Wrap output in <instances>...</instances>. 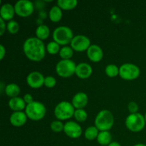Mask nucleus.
<instances>
[{
  "mask_svg": "<svg viewBox=\"0 0 146 146\" xmlns=\"http://www.w3.org/2000/svg\"><path fill=\"white\" fill-rule=\"evenodd\" d=\"M36 37L41 41L46 39L50 35V29L46 24H40L36 29Z\"/></svg>",
  "mask_w": 146,
  "mask_h": 146,
  "instance_id": "20",
  "label": "nucleus"
},
{
  "mask_svg": "<svg viewBox=\"0 0 146 146\" xmlns=\"http://www.w3.org/2000/svg\"><path fill=\"white\" fill-rule=\"evenodd\" d=\"M27 118L25 111H15L10 115L9 121L13 126L21 127L27 123Z\"/></svg>",
  "mask_w": 146,
  "mask_h": 146,
  "instance_id": "14",
  "label": "nucleus"
},
{
  "mask_svg": "<svg viewBox=\"0 0 146 146\" xmlns=\"http://www.w3.org/2000/svg\"><path fill=\"white\" fill-rule=\"evenodd\" d=\"M133 146H146V145L143 143H138V144H135V145Z\"/></svg>",
  "mask_w": 146,
  "mask_h": 146,
  "instance_id": "37",
  "label": "nucleus"
},
{
  "mask_svg": "<svg viewBox=\"0 0 146 146\" xmlns=\"http://www.w3.org/2000/svg\"><path fill=\"white\" fill-rule=\"evenodd\" d=\"M88 58L93 62H99L104 57V51L100 46L91 44L86 51Z\"/></svg>",
  "mask_w": 146,
  "mask_h": 146,
  "instance_id": "13",
  "label": "nucleus"
},
{
  "mask_svg": "<svg viewBox=\"0 0 146 146\" xmlns=\"http://www.w3.org/2000/svg\"><path fill=\"white\" fill-rule=\"evenodd\" d=\"M23 98H24V101H25V103L27 104H27H31V103L34 102V101L33 96L30 94H26L24 96V97H23Z\"/></svg>",
  "mask_w": 146,
  "mask_h": 146,
  "instance_id": "34",
  "label": "nucleus"
},
{
  "mask_svg": "<svg viewBox=\"0 0 146 146\" xmlns=\"http://www.w3.org/2000/svg\"><path fill=\"white\" fill-rule=\"evenodd\" d=\"M20 91H21V89H20L19 86L15 83H11V84H7L4 88L6 95L10 97V98L18 96Z\"/></svg>",
  "mask_w": 146,
  "mask_h": 146,
  "instance_id": "21",
  "label": "nucleus"
},
{
  "mask_svg": "<svg viewBox=\"0 0 146 146\" xmlns=\"http://www.w3.org/2000/svg\"><path fill=\"white\" fill-rule=\"evenodd\" d=\"M53 39L59 45L67 46L71 44L74 37V32L70 27L67 26H59L55 28L53 31Z\"/></svg>",
  "mask_w": 146,
  "mask_h": 146,
  "instance_id": "3",
  "label": "nucleus"
},
{
  "mask_svg": "<svg viewBox=\"0 0 146 146\" xmlns=\"http://www.w3.org/2000/svg\"><path fill=\"white\" fill-rule=\"evenodd\" d=\"M64 132L69 138L76 139L82 135L83 131L78 123L74 121H68L64 123Z\"/></svg>",
  "mask_w": 146,
  "mask_h": 146,
  "instance_id": "11",
  "label": "nucleus"
},
{
  "mask_svg": "<svg viewBox=\"0 0 146 146\" xmlns=\"http://www.w3.org/2000/svg\"><path fill=\"white\" fill-rule=\"evenodd\" d=\"M74 50L71 46H64L61 48L59 51V56L61 59H71L74 55Z\"/></svg>",
  "mask_w": 146,
  "mask_h": 146,
  "instance_id": "25",
  "label": "nucleus"
},
{
  "mask_svg": "<svg viewBox=\"0 0 146 146\" xmlns=\"http://www.w3.org/2000/svg\"><path fill=\"white\" fill-rule=\"evenodd\" d=\"M93 73V68L89 64L81 62L77 64L75 74L80 78L86 79L89 78Z\"/></svg>",
  "mask_w": 146,
  "mask_h": 146,
  "instance_id": "15",
  "label": "nucleus"
},
{
  "mask_svg": "<svg viewBox=\"0 0 146 146\" xmlns=\"http://www.w3.org/2000/svg\"><path fill=\"white\" fill-rule=\"evenodd\" d=\"M141 74L140 68L133 63H125L119 67V76L124 80L132 81L138 78Z\"/></svg>",
  "mask_w": 146,
  "mask_h": 146,
  "instance_id": "8",
  "label": "nucleus"
},
{
  "mask_svg": "<svg viewBox=\"0 0 146 146\" xmlns=\"http://www.w3.org/2000/svg\"><path fill=\"white\" fill-rule=\"evenodd\" d=\"M16 14L21 17H27L34 11V3L30 0H19L14 4Z\"/></svg>",
  "mask_w": 146,
  "mask_h": 146,
  "instance_id": "9",
  "label": "nucleus"
},
{
  "mask_svg": "<svg viewBox=\"0 0 146 146\" xmlns=\"http://www.w3.org/2000/svg\"><path fill=\"white\" fill-rule=\"evenodd\" d=\"M23 51L27 58L33 61H40L45 57L46 48L44 41L37 37H29L23 44Z\"/></svg>",
  "mask_w": 146,
  "mask_h": 146,
  "instance_id": "1",
  "label": "nucleus"
},
{
  "mask_svg": "<svg viewBox=\"0 0 146 146\" xmlns=\"http://www.w3.org/2000/svg\"><path fill=\"white\" fill-rule=\"evenodd\" d=\"M97 141L101 145H108L112 142V135L109 131H99Z\"/></svg>",
  "mask_w": 146,
  "mask_h": 146,
  "instance_id": "22",
  "label": "nucleus"
},
{
  "mask_svg": "<svg viewBox=\"0 0 146 146\" xmlns=\"http://www.w3.org/2000/svg\"><path fill=\"white\" fill-rule=\"evenodd\" d=\"M63 11L62 9L58 6H53L48 11L49 19L53 22H58L62 19Z\"/></svg>",
  "mask_w": 146,
  "mask_h": 146,
  "instance_id": "19",
  "label": "nucleus"
},
{
  "mask_svg": "<svg viewBox=\"0 0 146 146\" xmlns=\"http://www.w3.org/2000/svg\"><path fill=\"white\" fill-rule=\"evenodd\" d=\"M88 102V97L87 94L84 92L76 93L73 96L71 100V104L74 106L75 109H82L86 106Z\"/></svg>",
  "mask_w": 146,
  "mask_h": 146,
  "instance_id": "16",
  "label": "nucleus"
},
{
  "mask_svg": "<svg viewBox=\"0 0 146 146\" xmlns=\"http://www.w3.org/2000/svg\"><path fill=\"white\" fill-rule=\"evenodd\" d=\"M6 29H7V24H6L5 21L0 18V35L2 36L5 32Z\"/></svg>",
  "mask_w": 146,
  "mask_h": 146,
  "instance_id": "33",
  "label": "nucleus"
},
{
  "mask_svg": "<svg viewBox=\"0 0 146 146\" xmlns=\"http://www.w3.org/2000/svg\"><path fill=\"white\" fill-rule=\"evenodd\" d=\"M98 133H99V130L95 125H92V126L88 127L86 129L84 132V136L88 141H93L97 138Z\"/></svg>",
  "mask_w": 146,
  "mask_h": 146,
  "instance_id": "24",
  "label": "nucleus"
},
{
  "mask_svg": "<svg viewBox=\"0 0 146 146\" xmlns=\"http://www.w3.org/2000/svg\"><path fill=\"white\" fill-rule=\"evenodd\" d=\"M75 110L71 102L63 101L58 103L54 108V115L57 120L65 121L74 116Z\"/></svg>",
  "mask_w": 146,
  "mask_h": 146,
  "instance_id": "5",
  "label": "nucleus"
},
{
  "mask_svg": "<svg viewBox=\"0 0 146 146\" xmlns=\"http://www.w3.org/2000/svg\"><path fill=\"white\" fill-rule=\"evenodd\" d=\"M144 117H145V123H146V113H145V115H144Z\"/></svg>",
  "mask_w": 146,
  "mask_h": 146,
  "instance_id": "38",
  "label": "nucleus"
},
{
  "mask_svg": "<svg viewBox=\"0 0 146 146\" xmlns=\"http://www.w3.org/2000/svg\"><path fill=\"white\" fill-rule=\"evenodd\" d=\"M74 117L78 122H84L86 121L87 118H88V113L84 108L76 109Z\"/></svg>",
  "mask_w": 146,
  "mask_h": 146,
  "instance_id": "28",
  "label": "nucleus"
},
{
  "mask_svg": "<svg viewBox=\"0 0 146 146\" xmlns=\"http://www.w3.org/2000/svg\"><path fill=\"white\" fill-rule=\"evenodd\" d=\"M44 79L45 77L41 72L34 71L27 75L26 81L31 88H38L44 85Z\"/></svg>",
  "mask_w": 146,
  "mask_h": 146,
  "instance_id": "12",
  "label": "nucleus"
},
{
  "mask_svg": "<svg viewBox=\"0 0 146 146\" xmlns=\"http://www.w3.org/2000/svg\"><path fill=\"white\" fill-rule=\"evenodd\" d=\"M60 46L59 44L57 42H56L55 41H49L48 44L46 46V51L48 54H51V55H54V54H56L58 53H59L60 49Z\"/></svg>",
  "mask_w": 146,
  "mask_h": 146,
  "instance_id": "27",
  "label": "nucleus"
},
{
  "mask_svg": "<svg viewBox=\"0 0 146 146\" xmlns=\"http://www.w3.org/2000/svg\"><path fill=\"white\" fill-rule=\"evenodd\" d=\"M6 55V48L3 44H0V60H2Z\"/></svg>",
  "mask_w": 146,
  "mask_h": 146,
  "instance_id": "35",
  "label": "nucleus"
},
{
  "mask_svg": "<svg viewBox=\"0 0 146 146\" xmlns=\"http://www.w3.org/2000/svg\"><path fill=\"white\" fill-rule=\"evenodd\" d=\"M70 44L74 51L78 52L87 51L91 45L90 38L84 34H78L74 36Z\"/></svg>",
  "mask_w": 146,
  "mask_h": 146,
  "instance_id": "10",
  "label": "nucleus"
},
{
  "mask_svg": "<svg viewBox=\"0 0 146 146\" xmlns=\"http://www.w3.org/2000/svg\"><path fill=\"white\" fill-rule=\"evenodd\" d=\"M126 128L132 132L137 133L142 131L146 124L145 117L140 113H130L125 121Z\"/></svg>",
  "mask_w": 146,
  "mask_h": 146,
  "instance_id": "6",
  "label": "nucleus"
},
{
  "mask_svg": "<svg viewBox=\"0 0 146 146\" xmlns=\"http://www.w3.org/2000/svg\"><path fill=\"white\" fill-rule=\"evenodd\" d=\"M50 128L54 133H61L62 131H64V124L63 123V122L61 121L55 120V121H53L51 123V124H50Z\"/></svg>",
  "mask_w": 146,
  "mask_h": 146,
  "instance_id": "29",
  "label": "nucleus"
},
{
  "mask_svg": "<svg viewBox=\"0 0 146 146\" xmlns=\"http://www.w3.org/2000/svg\"><path fill=\"white\" fill-rule=\"evenodd\" d=\"M108 146H121V145L119 143L116 142V141H112V142H111Z\"/></svg>",
  "mask_w": 146,
  "mask_h": 146,
  "instance_id": "36",
  "label": "nucleus"
},
{
  "mask_svg": "<svg viewBox=\"0 0 146 146\" xmlns=\"http://www.w3.org/2000/svg\"><path fill=\"white\" fill-rule=\"evenodd\" d=\"M105 72L108 76L113 78L119 75V67L113 64H110L106 66Z\"/></svg>",
  "mask_w": 146,
  "mask_h": 146,
  "instance_id": "26",
  "label": "nucleus"
},
{
  "mask_svg": "<svg viewBox=\"0 0 146 146\" xmlns=\"http://www.w3.org/2000/svg\"><path fill=\"white\" fill-rule=\"evenodd\" d=\"M76 65L71 59H61L56 65V72L59 76L68 78L75 74Z\"/></svg>",
  "mask_w": 146,
  "mask_h": 146,
  "instance_id": "7",
  "label": "nucleus"
},
{
  "mask_svg": "<svg viewBox=\"0 0 146 146\" xmlns=\"http://www.w3.org/2000/svg\"><path fill=\"white\" fill-rule=\"evenodd\" d=\"M56 85V79L52 76H47L44 79V86L47 88H54Z\"/></svg>",
  "mask_w": 146,
  "mask_h": 146,
  "instance_id": "31",
  "label": "nucleus"
},
{
  "mask_svg": "<svg viewBox=\"0 0 146 146\" xmlns=\"http://www.w3.org/2000/svg\"><path fill=\"white\" fill-rule=\"evenodd\" d=\"M7 30L11 34H15L19 30V24L15 20L9 21L7 24Z\"/></svg>",
  "mask_w": 146,
  "mask_h": 146,
  "instance_id": "30",
  "label": "nucleus"
},
{
  "mask_svg": "<svg viewBox=\"0 0 146 146\" xmlns=\"http://www.w3.org/2000/svg\"><path fill=\"white\" fill-rule=\"evenodd\" d=\"M78 5L77 0H58L57 6L62 10H71Z\"/></svg>",
  "mask_w": 146,
  "mask_h": 146,
  "instance_id": "23",
  "label": "nucleus"
},
{
  "mask_svg": "<svg viewBox=\"0 0 146 146\" xmlns=\"http://www.w3.org/2000/svg\"><path fill=\"white\" fill-rule=\"evenodd\" d=\"M94 123L99 131H109L114 125L113 114L108 110H102L96 116Z\"/></svg>",
  "mask_w": 146,
  "mask_h": 146,
  "instance_id": "2",
  "label": "nucleus"
},
{
  "mask_svg": "<svg viewBox=\"0 0 146 146\" xmlns=\"http://www.w3.org/2000/svg\"><path fill=\"white\" fill-rule=\"evenodd\" d=\"M9 107L11 111L14 112L15 111H24L27 107V104L24 101V98L21 97H14V98H10L8 102Z\"/></svg>",
  "mask_w": 146,
  "mask_h": 146,
  "instance_id": "18",
  "label": "nucleus"
},
{
  "mask_svg": "<svg viewBox=\"0 0 146 146\" xmlns=\"http://www.w3.org/2000/svg\"><path fill=\"white\" fill-rule=\"evenodd\" d=\"M24 111L29 119L38 121L44 118L46 113V108L43 103L34 101L31 104H27Z\"/></svg>",
  "mask_w": 146,
  "mask_h": 146,
  "instance_id": "4",
  "label": "nucleus"
},
{
  "mask_svg": "<svg viewBox=\"0 0 146 146\" xmlns=\"http://www.w3.org/2000/svg\"><path fill=\"white\" fill-rule=\"evenodd\" d=\"M16 14L14 5L10 3H5L1 6L0 8V18L4 21H11L12 20L14 14Z\"/></svg>",
  "mask_w": 146,
  "mask_h": 146,
  "instance_id": "17",
  "label": "nucleus"
},
{
  "mask_svg": "<svg viewBox=\"0 0 146 146\" xmlns=\"http://www.w3.org/2000/svg\"><path fill=\"white\" fill-rule=\"evenodd\" d=\"M128 109L131 113H138V105L135 101H131L128 105Z\"/></svg>",
  "mask_w": 146,
  "mask_h": 146,
  "instance_id": "32",
  "label": "nucleus"
}]
</instances>
